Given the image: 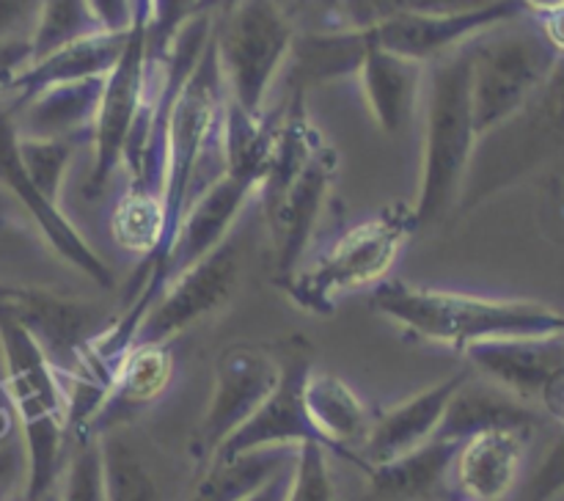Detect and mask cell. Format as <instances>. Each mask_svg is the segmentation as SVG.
<instances>
[{"label": "cell", "mask_w": 564, "mask_h": 501, "mask_svg": "<svg viewBox=\"0 0 564 501\" xmlns=\"http://www.w3.org/2000/svg\"><path fill=\"white\" fill-rule=\"evenodd\" d=\"M521 0H494L474 11H457V14H413L386 20L380 25L367 28L369 47L386 50V53L402 55V58L433 64L441 55L463 47L479 33L496 25L518 20L523 14Z\"/></svg>", "instance_id": "4fadbf2b"}, {"label": "cell", "mask_w": 564, "mask_h": 501, "mask_svg": "<svg viewBox=\"0 0 564 501\" xmlns=\"http://www.w3.org/2000/svg\"><path fill=\"white\" fill-rule=\"evenodd\" d=\"M290 473H292V468L275 473V477L270 479V482L264 484L259 493H253L248 501H284L286 499V488H290Z\"/></svg>", "instance_id": "b9f144b4"}, {"label": "cell", "mask_w": 564, "mask_h": 501, "mask_svg": "<svg viewBox=\"0 0 564 501\" xmlns=\"http://www.w3.org/2000/svg\"><path fill=\"white\" fill-rule=\"evenodd\" d=\"M105 501H174L165 462L130 424L97 435Z\"/></svg>", "instance_id": "44dd1931"}, {"label": "cell", "mask_w": 564, "mask_h": 501, "mask_svg": "<svg viewBox=\"0 0 564 501\" xmlns=\"http://www.w3.org/2000/svg\"><path fill=\"white\" fill-rule=\"evenodd\" d=\"M226 83L220 72L215 33L191 75L176 83L163 121V179L160 198L165 209V240L154 257L169 248L182 213L198 196L202 165L215 143H220ZM152 257V259H154Z\"/></svg>", "instance_id": "277c9868"}, {"label": "cell", "mask_w": 564, "mask_h": 501, "mask_svg": "<svg viewBox=\"0 0 564 501\" xmlns=\"http://www.w3.org/2000/svg\"><path fill=\"white\" fill-rule=\"evenodd\" d=\"M424 69H427V64H419V61L402 58V55L386 53L378 47H369L364 55L356 75L361 80L375 124L386 135H400L411 124L413 110L422 97Z\"/></svg>", "instance_id": "603a6c76"}, {"label": "cell", "mask_w": 564, "mask_h": 501, "mask_svg": "<svg viewBox=\"0 0 564 501\" xmlns=\"http://www.w3.org/2000/svg\"><path fill=\"white\" fill-rule=\"evenodd\" d=\"M424 69V152L419 196L411 207L416 229L438 224L457 202L477 154L479 138L471 108L468 42Z\"/></svg>", "instance_id": "7a4b0ae2"}, {"label": "cell", "mask_w": 564, "mask_h": 501, "mask_svg": "<svg viewBox=\"0 0 564 501\" xmlns=\"http://www.w3.org/2000/svg\"><path fill=\"white\" fill-rule=\"evenodd\" d=\"M218 3H220V11H224V14H226V11L235 9V6L240 3V0H218Z\"/></svg>", "instance_id": "f6af8a7d"}, {"label": "cell", "mask_w": 564, "mask_h": 501, "mask_svg": "<svg viewBox=\"0 0 564 501\" xmlns=\"http://www.w3.org/2000/svg\"><path fill=\"white\" fill-rule=\"evenodd\" d=\"M471 378V369L463 367L460 372L449 374L441 383L427 385L419 394L408 396L400 405H394L391 411H386L383 416L375 418L372 427H369L367 440L358 449L364 466H380V462L397 460V457L408 455V451L419 449L427 440L435 438L438 433V424L444 418L446 405L455 396V391L460 389L466 380Z\"/></svg>", "instance_id": "e0dca14e"}, {"label": "cell", "mask_w": 564, "mask_h": 501, "mask_svg": "<svg viewBox=\"0 0 564 501\" xmlns=\"http://www.w3.org/2000/svg\"><path fill=\"white\" fill-rule=\"evenodd\" d=\"M105 31H127L132 22V0H88Z\"/></svg>", "instance_id": "ab89813d"}, {"label": "cell", "mask_w": 564, "mask_h": 501, "mask_svg": "<svg viewBox=\"0 0 564 501\" xmlns=\"http://www.w3.org/2000/svg\"><path fill=\"white\" fill-rule=\"evenodd\" d=\"M127 44V31H97L88 36L75 39L64 44L55 53L44 55L42 61H33L17 75L9 91L17 94V102H22L31 94L55 83L88 80V77H105L121 58Z\"/></svg>", "instance_id": "484cf974"}, {"label": "cell", "mask_w": 564, "mask_h": 501, "mask_svg": "<svg viewBox=\"0 0 564 501\" xmlns=\"http://www.w3.org/2000/svg\"><path fill=\"white\" fill-rule=\"evenodd\" d=\"M529 435L482 433L463 440L455 457V482L463 501H505L521 473Z\"/></svg>", "instance_id": "cb8c5ba5"}, {"label": "cell", "mask_w": 564, "mask_h": 501, "mask_svg": "<svg viewBox=\"0 0 564 501\" xmlns=\"http://www.w3.org/2000/svg\"><path fill=\"white\" fill-rule=\"evenodd\" d=\"M110 235L116 246L149 262L165 240V209L160 193L130 187L110 213Z\"/></svg>", "instance_id": "f546056e"}, {"label": "cell", "mask_w": 564, "mask_h": 501, "mask_svg": "<svg viewBox=\"0 0 564 501\" xmlns=\"http://www.w3.org/2000/svg\"><path fill=\"white\" fill-rule=\"evenodd\" d=\"M105 77L55 83L14 105V130L20 138H75L91 130L97 119Z\"/></svg>", "instance_id": "7402d4cb"}, {"label": "cell", "mask_w": 564, "mask_h": 501, "mask_svg": "<svg viewBox=\"0 0 564 501\" xmlns=\"http://www.w3.org/2000/svg\"><path fill=\"white\" fill-rule=\"evenodd\" d=\"M279 3H281V0H279Z\"/></svg>", "instance_id": "bcb514c9"}, {"label": "cell", "mask_w": 564, "mask_h": 501, "mask_svg": "<svg viewBox=\"0 0 564 501\" xmlns=\"http://www.w3.org/2000/svg\"><path fill=\"white\" fill-rule=\"evenodd\" d=\"M336 165H339V157H336L334 146L323 141L317 152L308 157V163L303 165L297 179L286 187L284 196L264 213L270 240H273L279 284L290 279L295 270H301L303 253H306L314 229L323 218L328 190L334 185Z\"/></svg>", "instance_id": "5bb4252c"}, {"label": "cell", "mask_w": 564, "mask_h": 501, "mask_svg": "<svg viewBox=\"0 0 564 501\" xmlns=\"http://www.w3.org/2000/svg\"><path fill=\"white\" fill-rule=\"evenodd\" d=\"M242 268V240L231 231L218 248L160 290L143 314L135 345H171L187 328L215 317L240 290Z\"/></svg>", "instance_id": "9c48e42d"}, {"label": "cell", "mask_w": 564, "mask_h": 501, "mask_svg": "<svg viewBox=\"0 0 564 501\" xmlns=\"http://www.w3.org/2000/svg\"><path fill=\"white\" fill-rule=\"evenodd\" d=\"M295 28L279 0H240L215 28L226 97L246 113L262 116L264 99L292 53Z\"/></svg>", "instance_id": "52a82bcc"}, {"label": "cell", "mask_w": 564, "mask_h": 501, "mask_svg": "<svg viewBox=\"0 0 564 501\" xmlns=\"http://www.w3.org/2000/svg\"><path fill=\"white\" fill-rule=\"evenodd\" d=\"M303 405H306L308 418L323 438L325 449L367 471L358 449L367 440L372 418L356 391L336 374L312 369L306 385H303Z\"/></svg>", "instance_id": "d6986e66"}, {"label": "cell", "mask_w": 564, "mask_h": 501, "mask_svg": "<svg viewBox=\"0 0 564 501\" xmlns=\"http://www.w3.org/2000/svg\"><path fill=\"white\" fill-rule=\"evenodd\" d=\"M105 31L88 0H44L31 31V64L88 33Z\"/></svg>", "instance_id": "1f68e13d"}, {"label": "cell", "mask_w": 564, "mask_h": 501, "mask_svg": "<svg viewBox=\"0 0 564 501\" xmlns=\"http://www.w3.org/2000/svg\"><path fill=\"white\" fill-rule=\"evenodd\" d=\"M6 389L20 416L25 451V501H44L61 479L66 455V394L58 372L25 325L0 314Z\"/></svg>", "instance_id": "3957f363"}, {"label": "cell", "mask_w": 564, "mask_h": 501, "mask_svg": "<svg viewBox=\"0 0 564 501\" xmlns=\"http://www.w3.org/2000/svg\"><path fill=\"white\" fill-rule=\"evenodd\" d=\"M281 378L279 347L235 341L224 347L213 369V396L204 411L196 455L204 462L237 427L248 422Z\"/></svg>", "instance_id": "30bf717a"}, {"label": "cell", "mask_w": 564, "mask_h": 501, "mask_svg": "<svg viewBox=\"0 0 564 501\" xmlns=\"http://www.w3.org/2000/svg\"><path fill=\"white\" fill-rule=\"evenodd\" d=\"M75 138H20L17 135V154H20V165L25 179L31 182L33 190L44 198L47 204L58 207L61 182H64L66 168H69L72 157L77 152Z\"/></svg>", "instance_id": "4dcf8cb0"}, {"label": "cell", "mask_w": 564, "mask_h": 501, "mask_svg": "<svg viewBox=\"0 0 564 501\" xmlns=\"http://www.w3.org/2000/svg\"><path fill=\"white\" fill-rule=\"evenodd\" d=\"M540 411L529 402L518 400L510 391L499 389V385L488 383V380H466L460 389L455 391V396L446 405L444 418L438 424V440H463L474 438V435L482 433H523L532 435L534 427L540 424Z\"/></svg>", "instance_id": "ac0fdd59"}, {"label": "cell", "mask_w": 564, "mask_h": 501, "mask_svg": "<svg viewBox=\"0 0 564 501\" xmlns=\"http://www.w3.org/2000/svg\"><path fill=\"white\" fill-rule=\"evenodd\" d=\"M471 374L538 407L545 380L564 363V336H507L463 347Z\"/></svg>", "instance_id": "2e32d148"}, {"label": "cell", "mask_w": 564, "mask_h": 501, "mask_svg": "<svg viewBox=\"0 0 564 501\" xmlns=\"http://www.w3.org/2000/svg\"><path fill=\"white\" fill-rule=\"evenodd\" d=\"M297 446H268L235 457H209L182 501H248L275 473L295 466Z\"/></svg>", "instance_id": "4316f807"}, {"label": "cell", "mask_w": 564, "mask_h": 501, "mask_svg": "<svg viewBox=\"0 0 564 501\" xmlns=\"http://www.w3.org/2000/svg\"><path fill=\"white\" fill-rule=\"evenodd\" d=\"M28 64H31V39L0 42V94L9 91L11 83Z\"/></svg>", "instance_id": "74e56055"}, {"label": "cell", "mask_w": 564, "mask_h": 501, "mask_svg": "<svg viewBox=\"0 0 564 501\" xmlns=\"http://www.w3.org/2000/svg\"><path fill=\"white\" fill-rule=\"evenodd\" d=\"M369 44L364 31H328V33H306V36L292 42V53L297 61V69L306 83H328L336 77L356 75L367 55Z\"/></svg>", "instance_id": "f1b7e54d"}, {"label": "cell", "mask_w": 564, "mask_h": 501, "mask_svg": "<svg viewBox=\"0 0 564 501\" xmlns=\"http://www.w3.org/2000/svg\"><path fill=\"white\" fill-rule=\"evenodd\" d=\"M521 3L527 11H538L543 17L556 14V11L564 9V0H521Z\"/></svg>", "instance_id": "ee69618b"}, {"label": "cell", "mask_w": 564, "mask_h": 501, "mask_svg": "<svg viewBox=\"0 0 564 501\" xmlns=\"http://www.w3.org/2000/svg\"><path fill=\"white\" fill-rule=\"evenodd\" d=\"M251 196H257V185L240 176L220 174L218 179L209 182L182 213L169 248L147 262L149 275L138 295L154 301L169 281H174L198 259L207 257L213 248H218L235 231L237 218Z\"/></svg>", "instance_id": "8fae6325"}, {"label": "cell", "mask_w": 564, "mask_h": 501, "mask_svg": "<svg viewBox=\"0 0 564 501\" xmlns=\"http://www.w3.org/2000/svg\"><path fill=\"white\" fill-rule=\"evenodd\" d=\"M538 407L545 413V416L554 418L556 424L564 427V363L545 380V385L538 394Z\"/></svg>", "instance_id": "60d3db41"}, {"label": "cell", "mask_w": 564, "mask_h": 501, "mask_svg": "<svg viewBox=\"0 0 564 501\" xmlns=\"http://www.w3.org/2000/svg\"><path fill=\"white\" fill-rule=\"evenodd\" d=\"M149 22L152 11L135 6L132 22L127 28V44L113 69L105 75L102 97H99L97 119L91 127V168H88L86 196H99L108 187L110 176L124 163L127 143L149 102V61H152V42H149Z\"/></svg>", "instance_id": "ba28073f"}, {"label": "cell", "mask_w": 564, "mask_h": 501, "mask_svg": "<svg viewBox=\"0 0 564 501\" xmlns=\"http://www.w3.org/2000/svg\"><path fill=\"white\" fill-rule=\"evenodd\" d=\"M174 378V356L169 345H135L116 369L113 385L99 405L97 416L91 418L86 435H102L108 429L130 424V418L147 405H152Z\"/></svg>", "instance_id": "ffe728a7"}, {"label": "cell", "mask_w": 564, "mask_h": 501, "mask_svg": "<svg viewBox=\"0 0 564 501\" xmlns=\"http://www.w3.org/2000/svg\"><path fill=\"white\" fill-rule=\"evenodd\" d=\"M14 110H0V179L9 185V190L14 193L22 202V207L31 213L33 224L39 226V231L44 235L47 246L64 259L66 264L83 273L86 279H91L94 284L102 286V290H113L116 275L108 268L102 257L94 251L86 242V237L72 226V220L61 213V207L44 202L36 190L31 187V182L25 179L20 165V154H17V130L14 119H11Z\"/></svg>", "instance_id": "9a60e30c"}, {"label": "cell", "mask_w": 564, "mask_h": 501, "mask_svg": "<svg viewBox=\"0 0 564 501\" xmlns=\"http://www.w3.org/2000/svg\"><path fill=\"white\" fill-rule=\"evenodd\" d=\"M494 0H339L336 17L339 31H367L386 20L413 14H457V11H474Z\"/></svg>", "instance_id": "d6a6232c"}, {"label": "cell", "mask_w": 564, "mask_h": 501, "mask_svg": "<svg viewBox=\"0 0 564 501\" xmlns=\"http://www.w3.org/2000/svg\"><path fill=\"white\" fill-rule=\"evenodd\" d=\"M44 0H0V42L31 39Z\"/></svg>", "instance_id": "8d00e7d4"}, {"label": "cell", "mask_w": 564, "mask_h": 501, "mask_svg": "<svg viewBox=\"0 0 564 501\" xmlns=\"http://www.w3.org/2000/svg\"><path fill=\"white\" fill-rule=\"evenodd\" d=\"M460 444L455 440H427L419 449L397 460L369 466L367 499L364 501H435L446 488V477L455 468Z\"/></svg>", "instance_id": "d4e9b609"}, {"label": "cell", "mask_w": 564, "mask_h": 501, "mask_svg": "<svg viewBox=\"0 0 564 501\" xmlns=\"http://www.w3.org/2000/svg\"><path fill=\"white\" fill-rule=\"evenodd\" d=\"M564 490V433L554 440L532 477L521 488L518 501H551Z\"/></svg>", "instance_id": "d590c367"}, {"label": "cell", "mask_w": 564, "mask_h": 501, "mask_svg": "<svg viewBox=\"0 0 564 501\" xmlns=\"http://www.w3.org/2000/svg\"><path fill=\"white\" fill-rule=\"evenodd\" d=\"M25 484V451L20 446H0V501L17 490V484Z\"/></svg>", "instance_id": "f35d334b"}, {"label": "cell", "mask_w": 564, "mask_h": 501, "mask_svg": "<svg viewBox=\"0 0 564 501\" xmlns=\"http://www.w3.org/2000/svg\"><path fill=\"white\" fill-rule=\"evenodd\" d=\"M413 231L416 224L411 207H389L336 237L328 251L319 253L308 268L295 270L281 281V290L295 306L328 317L341 295L380 284L389 275Z\"/></svg>", "instance_id": "5b68a950"}, {"label": "cell", "mask_w": 564, "mask_h": 501, "mask_svg": "<svg viewBox=\"0 0 564 501\" xmlns=\"http://www.w3.org/2000/svg\"><path fill=\"white\" fill-rule=\"evenodd\" d=\"M496 28L468 42L474 130L479 141L516 119L556 66V50L543 28Z\"/></svg>", "instance_id": "8992f818"}, {"label": "cell", "mask_w": 564, "mask_h": 501, "mask_svg": "<svg viewBox=\"0 0 564 501\" xmlns=\"http://www.w3.org/2000/svg\"><path fill=\"white\" fill-rule=\"evenodd\" d=\"M281 356V378L268 400L257 407L251 418L242 427H237L229 438L220 444L213 457H235L242 451L268 449V446H301V444H323L319 433L308 418L303 405V385L312 372V347L306 339L284 341L279 347Z\"/></svg>", "instance_id": "7c38bea8"}, {"label": "cell", "mask_w": 564, "mask_h": 501, "mask_svg": "<svg viewBox=\"0 0 564 501\" xmlns=\"http://www.w3.org/2000/svg\"><path fill=\"white\" fill-rule=\"evenodd\" d=\"M275 127L264 124L262 116H251L226 97L224 124H220V160L224 174L240 176L259 187L273 152Z\"/></svg>", "instance_id": "83f0119b"}, {"label": "cell", "mask_w": 564, "mask_h": 501, "mask_svg": "<svg viewBox=\"0 0 564 501\" xmlns=\"http://www.w3.org/2000/svg\"><path fill=\"white\" fill-rule=\"evenodd\" d=\"M75 440L77 444L64 468V493H61V501H105L99 438L86 435V438Z\"/></svg>", "instance_id": "e575fe53"}, {"label": "cell", "mask_w": 564, "mask_h": 501, "mask_svg": "<svg viewBox=\"0 0 564 501\" xmlns=\"http://www.w3.org/2000/svg\"><path fill=\"white\" fill-rule=\"evenodd\" d=\"M284 501H336L334 477L328 468V449L319 444L297 446L295 466Z\"/></svg>", "instance_id": "836d02e7"}, {"label": "cell", "mask_w": 564, "mask_h": 501, "mask_svg": "<svg viewBox=\"0 0 564 501\" xmlns=\"http://www.w3.org/2000/svg\"><path fill=\"white\" fill-rule=\"evenodd\" d=\"M543 33H545V39H549L551 42V47L556 50V53H564V9L562 11H556V14H549V17H543Z\"/></svg>", "instance_id": "7bdbcfd3"}, {"label": "cell", "mask_w": 564, "mask_h": 501, "mask_svg": "<svg viewBox=\"0 0 564 501\" xmlns=\"http://www.w3.org/2000/svg\"><path fill=\"white\" fill-rule=\"evenodd\" d=\"M372 308L433 345L455 347L507 336H564V314L532 301H496L463 295L405 279H383L372 290Z\"/></svg>", "instance_id": "6da1fadb"}]
</instances>
